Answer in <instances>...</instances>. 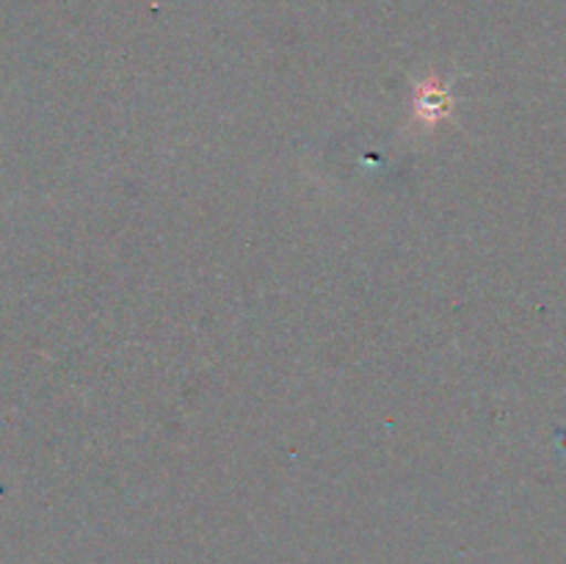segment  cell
<instances>
[{"label": "cell", "instance_id": "1", "mask_svg": "<svg viewBox=\"0 0 566 564\" xmlns=\"http://www.w3.org/2000/svg\"><path fill=\"white\" fill-rule=\"evenodd\" d=\"M448 108H451V100H448L446 88L423 86V92H420V97H418V111L423 119H440Z\"/></svg>", "mask_w": 566, "mask_h": 564}]
</instances>
